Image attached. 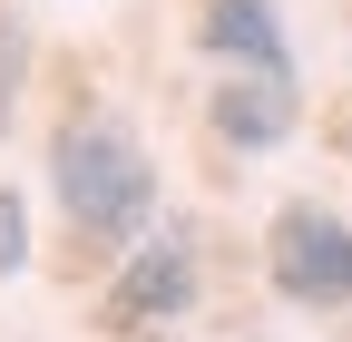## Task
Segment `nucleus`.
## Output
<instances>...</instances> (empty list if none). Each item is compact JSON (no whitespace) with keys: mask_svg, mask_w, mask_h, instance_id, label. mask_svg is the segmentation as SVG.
I'll use <instances>...</instances> for the list:
<instances>
[{"mask_svg":"<svg viewBox=\"0 0 352 342\" xmlns=\"http://www.w3.org/2000/svg\"><path fill=\"white\" fill-rule=\"evenodd\" d=\"M50 196L69 205L78 235H138L157 216V157L118 108H78L50 137Z\"/></svg>","mask_w":352,"mask_h":342,"instance_id":"obj_1","label":"nucleus"},{"mask_svg":"<svg viewBox=\"0 0 352 342\" xmlns=\"http://www.w3.org/2000/svg\"><path fill=\"white\" fill-rule=\"evenodd\" d=\"M264 274L303 313H352V225L333 205H284L264 225Z\"/></svg>","mask_w":352,"mask_h":342,"instance_id":"obj_2","label":"nucleus"},{"mask_svg":"<svg viewBox=\"0 0 352 342\" xmlns=\"http://www.w3.org/2000/svg\"><path fill=\"white\" fill-rule=\"evenodd\" d=\"M186 313H196V235H147L108 274V304H98V323L118 342H166Z\"/></svg>","mask_w":352,"mask_h":342,"instance_id":"obj_3","label":"nucleus"},{"mask_svg":"<svg viewBox=\"0 0 352 342\" xmlns=\"http://www.w3.org/2000/svg\"><path fill=\"white\" fill-rule=\"evenodd\" d=\"M206 49L226 59V69H245V78H294L274 0H206Z\"/></svg>","mask_w":352,"mask_h":342,"instance_id":"obj_4","label":"nucleus"},{"mask_svg":"<svg viewBox=\"0 0 352 342\" xmlns=\"http://www.w3.org/2000/svg\"><path fill=\"white\" fill-rule=\"evenodd\" d=\"M294 127V78H226V89H215V137L226 147H274Z\"/></svg>","mask_w":352,"mask_h":342,"instance_id":"obj_5","label":"nucleus"},{"mask_svg":"<svg viewBox=\"0 0 352 342\" xmlns=\"http://www.w3.org/2000/svg\"><path fill=\"white\" fill-rule=\"evenodd\" d=\"M20 264H30V196L0 186V284H10Z\"/></svg>","mask_w":352,"mask_h":342,"instance_id":"obj_6","label":"nucleus"},{"mask_svg":"<svg viewBox=\"0 0 352 342\" xmlns=\"http://www.w3.org/2000/svg\"><path fill=\"white\" fill-rule=\"evenodd\" d=\"M20 78H30V49H20V30H0V127L20 117Z\"/></svg>","mask_w":352,"mask_h":342,"instance_id":"obj_7","label":"nucleus"},{"mask_svg":"<svg viewBox=\"0 0 352 342\" xmlns=\"http://www.w3.org/2000/svg\"><path fill=\"white\" fill-rule=\"evenodd\" d=\"M342 147H352V108H342Z\"/></svg>","mask_w":352,"mask_h":342,"instance_id":"obj_8","label":"nucleus"}]
</instances>
